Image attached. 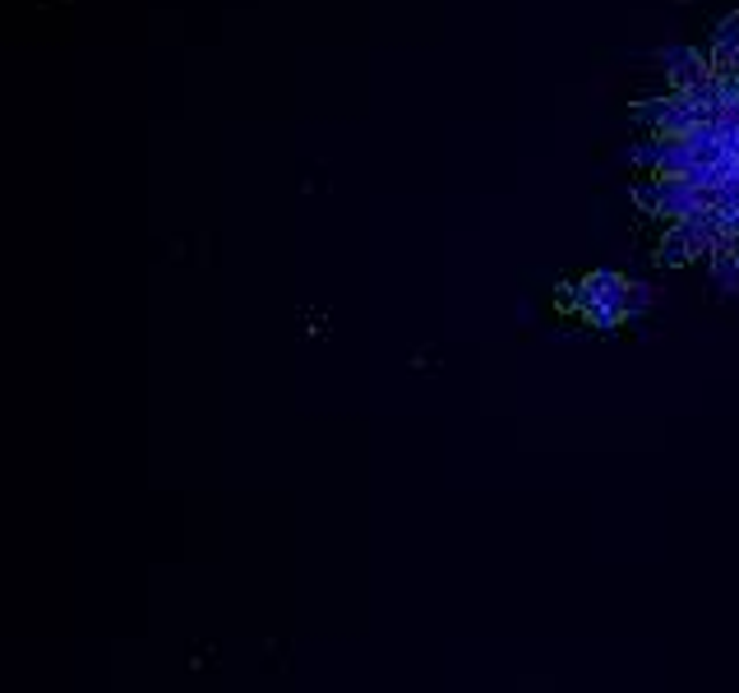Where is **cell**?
<instances>
[{
	"label": "cell",
	"mask_w": 739,
	"mask_h": 693,
	"mask_svg": "<svg viewBox=\"0 0 739 693\" xmlns=\"http://www.w3.org/2000/svg\"><path fill=\"white\" fill-rule=\"evenodd\" d=\"M582 305L601 328H611L634 310V282H624L619 273H596L582 282Z\"/></svg>",
	"instance_id": "obj_1"
}]
</instances>
